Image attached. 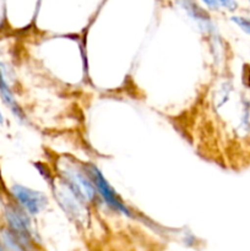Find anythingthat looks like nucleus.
I'll list each match as a JSON object with an SVG mask.
<instances>
[{
    "instance_id": "nucleus-1",
    "label": "nucleus",
    "mask_w": 250,
    "mask_h": 251,
    "mask_svg": "<svg viewBox=\"0 0 250 251\" xmlns=\"http://www.w3.org/2000/svg\"><path fill=\"white\" fill-rule=\"evenodd\" d=\"M58 172L59 178L82 202H85L86 205L93 203L98 193H96L95 184L86 169L83 168V166L78 167L75 163H71L70 161L64 158L59 161Z\"/></svg>"
},
{
    "instance_id": "nucleus-2",
    "label": "nucleus",
    "mask_w": 250,
    "mask_h": 251,
    "mask_svg": "<svg viewBox=\"0 0 250 251\" xmlns=\"http://www.w3.org/2000/svg\"><path fill=\"white\" fill-rule=\"evenodd\" d=\"M82 166L83 168L86 169L88 176H90V178L92 179L93 184H95L96 186V190L98 191V194H100V198L103 199L105 205L109 206V207L112 208L113 211H115V212L122 213V215L126 216V217H131V211H130L129 208L125 206V203L120 200V198L117 195L114 189L108 184V181L105 180V178L103 176V174L100 173V169L92 163L82 164Z\"/></svg>"
},
{
    "instance_id": "nucleus-3",
    "label": "nucleus",
    "mask_w": 250,
    "mask_h": 251,
    "mask_svg": "<svg viewBox=\"0 0 250 251\" xmlns=\"http://www.w3.org/2000/svg\"><path fill=\"white\" fill-rule=\"evenodd\" d=\"M11 195L15 201L28 213L29 216H36L46 208L48 205V198L41 191L15 184L11 188Z\"/></svg>"
},
{
    "instance_id": "nucleus-4",
    "label": "nucleus",
    "mask_w": 250,
    "mask_h": 251,
    "mask_svg": "<svg viewBox=\"0 0 250 251\" xmlns=\"http://www.w3.org/2000/svg\"><path fill=\"white\" fill-rule=\"evenodd\" d=\"M0 96H1L5 104L14 113L15 117L19 118V119H24V112L21 110L20 105L17 104L16 100H15V96L11 92V88H10L9 83H7L6 77H5V71L2 70L1 66H0Z\"/></svg>"
},
{
    "instance_id": "nucleus-5",
    "label": "nucleus",
    "mask_w": 250,
    "mask_h": 251,
    "mask_svg": "<svg viewBox=\"0 0 250 251\" xmlns=\"http://www.w3.org/2000/svg\"><path fill=\"white\" fill-rule=\"evenodd\" d=\"M233 22L242 29L244 33H247L248 36H250V17L245 16H233L232 19Z\"/></svg>"
},
{
    "instance_id": "nucleus-6",
    "label": "nucleus",
    "mask_w": 250,
    "mask_h": 251,
    "mask_svg": "<svg viewBox=\"0 0 250 251\" xmlns=\"http://www.w3.org/2000/svg\"><path fill=\"white\" fill-rule=\"evenodd\" d=\"M202 1L205 2L208 7H211V9H218V7L221 6L218 0H202Z\"/></svg>"
},
{
    "instance_id": "nucleus-7",
    "label": "nucleus",
    "mask_w": 250,
    "mask_h": 251,
    "mask_svg": "<svg viewBox=\"0 0 250 251\" xmlns=\"http://www.w3.org/2000/svg\"><path fill=\"white\" fill-rule=\"evenodd\" d=\"M2 123H4V118H2V114H1V112H0V125H1Z\"/></svg>"
},
{
    "instance_id": "nucleus-8",
    "label": "nucleus",
    "mask_w": 250,
    "mask_h": 251,
    "mask_svg": "<svg viewBox=\"0 0 250 251\" xmlns=\"http://www.w3.org/2000/svg\"><path fill=\"white\" fill-rule=\"evenodd\" d=\"M0 250H2V247H1V243H0Z\"/></svg>"
},
{
    "instance_id": "nucleus-9",
    "label": "nucleus",
    "mask_w": 250,
    "mask_h": 251,
    "mask_svg": "<svg viewBox=\"0 0 250 251\" xmlns=\"http://www.w3.org/2000/svg\"><path fill=\"white\" fill-rule=\"evenodd\" d=\"M249 2H250V0H249Z\"/></svg>"
}]
</instances>
